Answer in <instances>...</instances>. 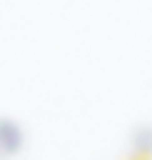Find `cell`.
<instances>
[{"label": "cell", "instance_id": "6da1fadb", "mask_svg": "<svg viewBox=\"0 0 152 160\" xmlns=\"http://www.w3.org/2000/svg\"><path fill=\"white\" fill-rule=\"evenodd\" d=\"M24 144V134L18 129V123L13 121H0V150L5 152H18Z\"/></svg>", "mask_w": 152, "mask_h": 160}]
</instances>
